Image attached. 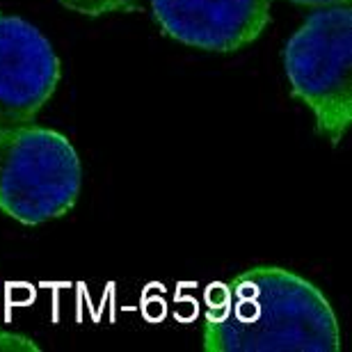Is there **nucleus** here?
I'll return each instance as SVG.
<instances>
[{"mask_svg":"<svg viewBox=\"0 0 352 352\" xmlns=\"http://www.w3.org/2000/svg\"><path fill=\"white\" fill-rule=\"evenodd\" d=\"M206 352H339V320L325 293L279 265H254L213 286Z\"/></svg>","mask_w":352,"mask_h":352,"instance_id":"obj_1","label":"nucleus"},{"mask_svg":"<svg viewBox=\"0 0 352 352\" xmlns=\"http://www.w3.org/2000/svg\"><path fill=\"white\" fill-rule=\"evenodd\" d=\"M82 186L78 151L60 131L0 126V213L25 227L65 217Z\"/></svg>","mask_w":352,"mask_h":352,"instance_id":"obj_2","label":"nucleus"},{"mask_svg":"<svg viewBox=\"0 0 352 352\" xmlns=\"http://www.w3.org/2000/svg\"><path fill=\"white\" fill-rule=\"evenodd\" d=\"M284 72L293 98L311 110L316 129L339 144L352 124V5L318 7L288 39Z\"/></svg>","mask_w":352,"mask_h":352,"instance_id":"obj_3","label":"nucleus"},{"mask_svg":"<svg viewBox=\"0 0 352 352\" xmlns=\"http://www.w3.org/2000/svg\"><path fill=\"white\" fill-rule=\"evenodd\" d=\"M60 58L37 28L0 14V126L28 124L51 101Z\"/></svg>","mask_w":352,"mask_h":352,"instance_id":"obj_4","label":"nucleus"},{"mask_svg":"<svg viewBox=\"0 0 352 352\" xmlns=\"http://www.w3.org/2000/svg\"><path fill=\"white\" fill-rule=\"evenodd\" d=\"M272 0H151L165 37L208 53H236L270 25Z\"/></svg>","mask_w":352,"mask_h":352,"instance_id":"obj_5","label":"nucleus"},{"mask_svg":"<svg viewBox=\"0 0 352 352\" xmlns=\"http://www.w3.org/2000/svg\"><path fill=\"white\" fill-rule=\"evenodd\" d=\"M60 3L74 14L98 19V16H108V14H126L138 10L140 0H60Z\"/></svg>","mask_w":352,"mask_h":352,"instance_id":"obj_6","label":"nucleus"},{"mask_svg":"<svg viewBox=\"0 0 352 352\" xmlns=\"http://www.w3.org/2000/svg\"><path fill=\"white\" fill-rule=\"evenodd\" d=\"M41 348L34 343L30 336L0 329V352H39Z\"/></svg>","mask_w":352,"mask_h":352,"instance_id":"obj_7","label":"nucleus"},{"mask_svg":"<svg viewBox=\"0 0 352 352\" xmlns=\"http://www.w3.org/2000/svg\"><path fill=\"white\" fill-rule=\"evenodd\" d=\"M288 3H295L300 7H311V10H318V7H329V5H339V3H350V0H288Z\"/></svg>","mask_w":352,"mask_h":352,"instance_id":"obj_8","label":"nucleus"}]
</instances>
